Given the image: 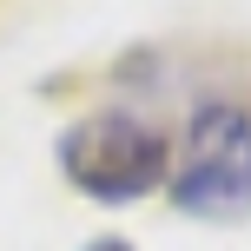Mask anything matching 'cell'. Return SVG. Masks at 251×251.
I'll return each mask as SVG.
<instances>
[{
    "instance_id": "cell-1",
    "label": "cell",
    "mask_w": 251,
    "mask_h": 251,
    "mask_svg": "<svg viewBox=\"0 0 251 251\" xmlns=\"http://www.w3.org/2000/svg\"><path fill=\"white\" fill-rule=\"evenodd\" d=\"M172 205L205 225L251 218V113L238 100H205L172 159Z\"/></svg>"
},
{
    "instance_id": "cell-2",
    "label": "cell",
    "mask_w": 251,
    "mask_h": 251,
    "mask_svg": "<svg viewBox=\"0 0 251 251\" xmlns=\"http://www.w3.org/2000/svg\"><path fill=\"white\" fill-rule=\"evenodd\" d=\"M60 172L86 199L126 205L172 178V146H165L159 126H146L132 113H86L60 132Z\"/></svg>"
},
{
    "instance_id": "cell-3",
    "label": "cell",
    "mask_w": 251,
    "mask_h": 251,
    "mask_svg": "<svg viewBox=\"0 0 251 251\" xmlns=\"http://www.w3.org/2000/svg\"><path fill=\"white\" fill-rule=\"evenodd\" d=\"M86 251H132V245H126V238H93Z\"/></svg>"
}]
</instances>
